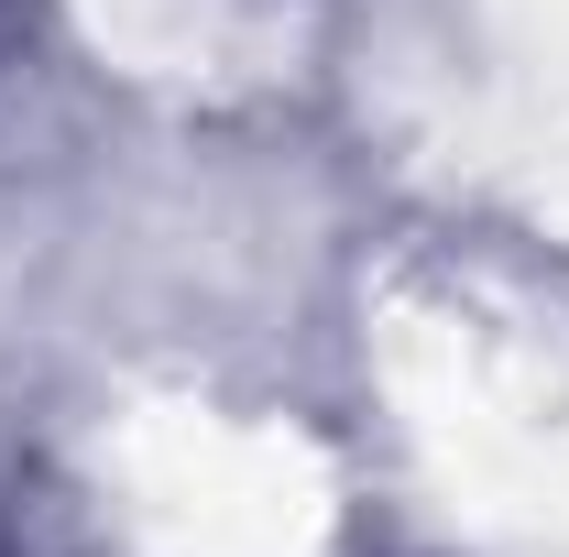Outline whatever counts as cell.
<instances>
[{
  "label": "cell",
  "instance_id": "cell-1",
  "mask_svg": "<svg viewBox=\"0 0 569 557\" xmlns=\"http://www.w3.org/2000/svg\"><path fill=\"white\" fill-rule=\"evenodd\" d=\"M22 11H33V0H0V44H11V33H22Z\"/></svg>",
  "mask_w": 569,
  "mask_h": 557
}]
</instances>
